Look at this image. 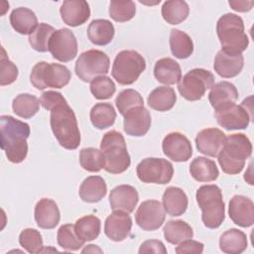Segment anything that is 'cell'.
Masks as SVG:
<instances>
[{
    "instance_id": "484cf974",
    "label": "cell",
    "mask_w": 254,
    "mask_h": 254,
    "mask_svg": "<svg viewBox=\"0 0 254 254\" xmlns=\"http://www.w3.org/2000/svg\"><path fill=\"white\" fill-rule=\"evenodd\" d=\"M107 192V186L105 181L99 176H90L84 179L79 187L80 198L89 203L100 201Z\"/></svg>"
},
{
    "instance_id": "8992f818",
    "label": "cell",
    "mask_w": 254,
    "mask_h": 254,
    "mask_svg": "<svg viewBox=\"0 0 254 254\" xmlns=\"http://www.w3.org/2000/svg\"><path fill=\"white\" fill-rule=\"evenodd\" d=\"M100 150L104 156V170L110 174H121L131 164L126 142L121 133L111 130L105 133L101 139Z\"/></svg>"
},
{
    "instance_id": "d6a6232c",
    "label": "cell",
    "mask_w": 254,
    "mask_h": 254,
    "mask_svg": "<svg viewBox=\"0 0 254 254\" xmlns=\"http://www.w3.org/2000/svg\"><path fill=\"white\" fill-rule=\"evenodd\" d=\"M165 239L174 245L190 239L193 236L191 226L184 220H169L163 228Z\"/></svg>"
},
{
    "instance_id": "ffe728a7",
    "label": "cell",
    "mask_w": 254,
    "mask_h": 254,
    "mask_svg": "<svg viewBox=\"0 0 254 254\" xmlns=\"http://www.w3.org/2000/svg\"><path fill=\"white\" fill-rule=\"evenodd\" d=\"M225 134L217 128H206L197 133L195 137V145L203 155L209 157H217L223 147Z\"/></svg>"
},
{
    "instance_id": "277c9868",
    "label": "cell",
    "mask_w": 254,
    "mask_h": 254,
    "mask_svg": "<svg viewBox=\"0 0 254 254\" xmlns=\"http://www.w3.org/2000/svg\"><path fill=\"white\" fill-rule=\"evenodd\" d=\"M216 34L221 50L242 54L249 45L243 20L236 14L227 13L222 15L216 23Z\"/></svg>"
},
{
    "instance_id": "30bf717a",
    "label": "cell",
    "mask_w": 254,
    "mask_h": 254,
    "mask_svg": "<svg viewBox=\"0 0 254 254\" xmlns=\"http://www.w3.org/2000/svg\"><path fill=\"white\" fill-rule=\"evenodd\" d=\"M108 56L99 50H88L79 55L74 70L82 81L89 82L95 77L104 75L109 69Z\"/></svg>"
},
{
    "instance_id": "f546056e",
    "label": "cell",
    "mask_w": 254,
    "mask_h": 254,
    "mask_svg": "<svg viewBox=\"0 0 254 254\" xmlns=\"http://www.w3.org/2000/svg\"><path fill=\"white\" fill-rule=\"evenodd\" d=\"M190 173L197 182H212L219 175L214 161L205 157H196L193 159L190 165Z\"/></svg>"
},
{
    "instance_id": "4dcf8cb0",
    "label": "cell",
    "mask_w": 254,
    "mask_h": 254,
    "mask_svg": "<svg viewBox=\"0 0 254 254\" xmlns=\"http://www.w3.org/2000/svg\"><path fill=\"white\" fill-rule=\"evenodd\" d=\"M246 234L236 228L226 230L219 238V248L222 252L228 254H239L247 248Z\"/></svg>"
},
{
    "instance_id": "52a82bcc",
    "label": "cell",
    "mask_w": 254,
    "mask_h": 254,
    "mask_svg": "<svg viewBox=\"0 0 254 254\" xmlns=\"http://www.w3.org/2000/svg\"><path fill=\"white\" fill-rule=\"evenodd\" d=\"M69 69L60 64L39 62L32 68L30 74L31 83L39 90L47 87L63 88L70 80Z\"/></svg>"
},
{
    "instance_id": "8fae6325",
    "label": "cell",
    "mask_w": 254,
    "mask_h": 254,
    "mask_svg": "<svg viewBox=\"0 0 254 254\" xmlns=\"http://www.w3.org/2000/svg\"><path fill=\"white\" fill-rule=\"evenodd\" d=\"M138 179L146 184L165 185L171 182L174 175L172 163L162 158H146L136 168Z\"/></svg>"
},
{
    "instance_id": "8d00e7d4",
    "label": "cell",
    "mask_w": 254,
    "mask_h": 254,
    "mask_svg": "<svg viewBox=\"0 0 254 254\" xmlns=\"http://www.w3.org/2000/svg\"><path fill=\"white\" fill-rule=\"evenodd\" d=\"M40 99L29 93L17 95L12 102V109L16 115L24 119L33 117L40 108Z\"/></svg>"
},
{
    "instance_id": "5b68a950",
    "label": "cell",
    "mask_w": 254,
    "mask_h": 254,
    "mask_svg": "<svg viewBox=\"0 0 254 254\" xmlns=\"http://www.w3.org/2000/svg\"><path fill=\"white\" fill-rule=\"evenodd\" d=\"M195 198L202 211L201 219L207 228L219 227L225 218V206L221 190L216 185H204L198 188Z\"/></svg>"
},
{
    "instance_id": "d590c367",
    "label": "cell",
    "mask_w": 254,
    "mask_h": 254,
    "mask_svg": "<svg viewBox=\"0 0 254 254\" xmlns=\"http://www.w3.org/2000/svg\"><path fill=\"white\" fill-rule=\"evenodd\" d=\"M189 5L183 0L166 1L162 6V16L171 25H177L185 21L189 16Z\"/></svg>"
},
{
    "instance_id": "9a60e30c",
    "label": "cell",
    "mask_w": 254,
    "mask_h": 254,
    "mask_svg": "<svg viewBox=\"0 0 254 254\" xmlns=\"http://www.w3.org/2000/svg\"><path fill=\"white\" fill-rule=\"evenodd\" d=\"M164 154L175 162H187L192 155L190 140L180 132L169 133L163 140Z\"/></svg>"
},
{
    "instance_id": "3957f363",
    "label": "cell",
    "mask_w": 254,
    "mask_h": 254,
    "mask_svg": "<svg viewBox=\"0 0 254 254\" xmlns=\"http://www.w3.org/2000/svg\"><path fill=\"white\" fill-rule=\"evenodd\" d=\"M251 154L252 144L249 138L242 133H236L225 138L217 160L225 174L237 175L243 170L245 162Z\"/></svg>"
},
{
    "instance_id": "7402d4cb",
    "label": "cell",
    "mask_w": 254,
    "mask_h": 254,
    "mask_svg": "<svg viewBox=\"0 0 254 254\" xmlns=\"http://www.w3.org/2000/svg\"><path fill=\"white\" fill-rule=\"evenodd\" d=\"M61 16L64 24L77 27L84 24L90 17V8L84 0H65L63 2Z\"/></svg>"
},
{
    "instance_id": "4316f807",
    "label": "cell",
    "mask_w": 254,
    "mask_h": 254,
    "mask_svg": "<svg viewBox=\"0 0 254 254\" xmlns=\"http://www.w3.org/2000/svg\"><path fill=\"white\" fill-rule=\"evenodd\" d=\"M163 206L171 216H179L188 208V196L186 192L177 187H169L163 194Z\"/></svg>"
},
{
    "instance_id": "6da1fadb",
    "label": "cell",
    "mask_w": 254,
    "mask_h": 254,
    "mask_svg": "<svg viewBox=\"0 0 254 254\" xmlns=\"http://www.w3.org/2000/svg\"><path fill=\"white\" fill-rule=\"evenodd\" d=\"M1 149L11 163L23 162L28 154L27 139L30 135L28 123L20 121L10 115L0 117Z\"/></svg>"
},
{
    "instance_id": "f35d334b",
    "label": "cell",
    "mask_w": 254,
    "mask_h": 254,
    "mask_svg": "<svg viewBox=\"0 0 254 254\" xmlns=\"http://www.w3.org/2000/svg\"><path fill=\"white\" fill-rule=\"evenodd\" d=\"M55 32L56 30L53 26L46 23H40L29 35V43L31 47L40 53L48 52L51 37Z\"/></svg>"
},
{
    "instance_id": "e0dca14e",
    "label": "cell",
    "mask_w": 254,
    "mask_h": 254,
    "mask_svg": "<svg viewBox=\"0 0 254 254\" xmlns=\"http://www.w3.org/2000/svg\"><path fill=\"white\" fill-rule=\"evenodd\" d=\"M132 228V218L128 212L113 210L104 223V233L112 241L120 242L126 239Z\"/></svg>"
},
{
    "instance_id": "7c38bea8",
    "label": "cell",
    "mask_w": 254,
    "mask_h": 254,
    "mask_svg": "<svg viewBox=\"0 0 254 254\" xmlns=\"http://www.w3.org/2000/svg\"><path fill=\"white\" fill-rule=\"evenodd\" d=\"M217 123L227 130H239L248 127L252 119V109L247 108L244 102L241 105L230 103L215 109Z\"/></svg>"
},
{
    "instance_id": "1f68e13d",
    "label": "cell",
    "mask_w": 254,
    "mask_h": 254,
    "mask_svg": "<svg viewBox=\"0 0 254 254\" xmlns=\"http://www.w3.org/2000/svg\"><path fill=\"white\" fill-rule=\"evenodd\" d=\"M177 101L175 90L169 86H159L151 91L148 96L149 106L157 111H168L172 109Z\"/></svg>"
},
{
    "instance_id": "ee69618b",
    "label": "cell",
    "mask_w": 254,
    "mask_h": 254,
    "mask_svg": "<svg viewBox=\"0 0 254 254\" xmlns=\"http://www.w3.org/2000/svg\"><path fill=\"white\" fill-rule=\"evenodd\" d=\"M115 90V83L108 76L101 75L90 81V91L96 99H108L114 94Z\"/></svg>"
},
{
    "instance_id": "c3c4849f",
    "label": "cell",
    "mask_w": 254,
    "mask_h": 254,
    "mask_svg": "<svg viewBox=\"0 0 254 254\" xmlns=\"http://www.w3.org/2000/svg\"><path fill=\"white\" fill-rule=\"evenodd\" d=\"M176 252L178 254H185V253H194V254H200L203 252V244L201 242L187 239L179 244V246L176 247Z\"/></svg>"
},
{
    "instance_id": "ab89813d",
    "label": "cell",
    "mask_w": 254,
    "mask_h": 254,
    "mask_svg": "<svg viewBox=\"0 0 254 254\" xmlns=\"http://www.w3.org/2000/svg\"><path fill=\"white\" fill-rule=\"evenodd\" d=\"M58 244L65 250L75 251L81 248L84 244V241L81 240L76 232L73 224H64L58 230L57 235Z\"/></svg>"
},
{
    "instance_id": "60d3db41",
    "label": "cell",
    "mask_w": 254,
    "mask_h": 254,
    "mask_svg": "<svg viewBox=\"0 0 254 254\" xmlns=\"http://www.w3.org/2000/svg\"><path fill=\"white\" fill-rule=\"evenodd\" d=\"M79 164L87 172H99L104 169L105 161L101 150L83 148L79 152Z\"/></svg>"
},
{
    "instance_id": "7a4b0ae2",
    "label": "cell",
    "mask_w": 254,
    "mask_h": 254,
    "mask_svg": "<svg viewBox=\"0 0 254 254\" xmlns=\"http://www.w3.org/2000/svg\"><path fill=\"white\" fill-rule=\"evenodd\" d=\"M52 131L62 147L74 150L80 144V132L75 114L67 102H63L51 110Z\"/></svg>"
},
{
    "instance_id": "d6986e66",
    "label": "cell",
    "mask_w": 254,
    "mask_h": 254,
    "mask_svg": "<svg viewBox=\"0 0 254 254\" xmlns=\"http://www.w3.org/2000/svg\"><path fill=\"white\" fill-rule=\"evenodd\" d=\"M244 65V59L241 53H232L220 50L214 59L213 67L218 75L223 78H230L238 75Z\"/></svg>"
},
{
    "instance_id": "b9f144b4",
    "label": "cell",
    "mask_w": 254,
    "mask_h": 254,
    "mask_svg": "<svg viewBox=\"0 0 254 254\" xmlns=\"http://www.w3.org/2000/svg\"><path fill=\"white\" fill-rule=\"evenodd\" d=\"M116 107L120 114L124 115L128 110L136 106H144V100L141 94L135 89L122 90L115 99Z\"/></svg>"
},
{
    "instance_id": "cb8c5ba5",
    "label": "cell",
    "mask_w": 254,
    "mask_h": 254,
    "mask_svg": "<svg viewBox=\"0 0 254 254\" xmlns=\"http://www.w3.org/2000/svg\"><path fill=\"white\" fill-rule=\"evenodd\" d=\"M238 98V90L235 85L228 81H220L210 88L208 100L210 105L215 109L224 105L235 103Z\"/></svg>"
},
{
    "instance_id": "ba28073f",
    "label": "cell",
    "mask_w": 254,
    "mask_h": 254,
    "mask_svg": "<svg viewBox=\"0 0 254 254\" xmlns=\"http://www.w3.org/2000/svg\"><path fill=\"white\" fill-rule=\"evenodd\" d=\"M146 68L145 59L136 51L124 50L117 54L111 74L122 85L134 83Z\"/></svg>"
},
{
    "instance_id": "4fadbf2b",
    "label": "cell",
    "mask_w": 254,
    "mask_h": 254,
    "mask_svg": "<svg viewBox=\"0 0 254 254\" xmlns=\"http://www.w3.org/2000/svg\"><path fill=\"white\" fill-rule=\"evenodd\" d=\"M49 52L54 59L63 63L73 60L77 54V41L71 30L67 28L57 30L51 37Z\"/></svg>"
},
{
    "instance_id": "2e32d148",
    "label": "cell",
    "mask_w": 254,
    "mask_h": 254,
    "mask_svg": "<svg viewBox=\"0 0 254 254\" xmlns=\"http://www.w3.org/2000/svg\"><path fill=\"white\" fill-rule=\"evenodd\" d=\"M123 116V129L127 135L142 137L151 127V115L144 106L131 108Z\"/></svg>"
},
{
    "instance_id": "7dc6e473",
    "label": "cell",
    "mask_w": 254,
    "mask_h": 254,
    "mask_svg": "<svg viewBox=\"0 0 254 254\" xmlns=\"http://www.w3.org/2000/svg\"><path fill=\"white\" fill-rule=\"evenodd\" d=\"M65 98L62 95V93L57 92V91H53V90H49V91H45L43 92V94L41 95L40 98V103L41 105L47 109V110H52L53 108H55L56 106H58L59 104L65 102Z\"/></svg>"
},
{
    "instance_id": "f907efd6",
    "label": "cell",
    "mask_w": 254,
    "mask_h": 254,
    "mask_svg": "<svg viewBox=\"0 0 254 254\" xmlns=\"http://www.w3.org/2000/svg\"><path fill=\"white\" fill-rule=\"evenodd\" d=\"M230 7L237 12H248L252 9L254 2L253 1H229Z\"/></svg>"
},
{
    "instance_id": "7bdbcfd3",
    "label": "cell",
    "mask_w": 254,
    "mask_h": 254,
    "mask_svg": "<svg viewBox=\"0 0 254 254\" xmlns=\"http://www.w3.org/2000/svg\"><path fill=\"white\" fill-rule=\"evenodd\" d=\"M136 13V5L133 1H111L109 4V16L116 22H127Z\"/></svg>"
},
{
    "instance_id": "603a6c76",
    "label": "cell",
    "mask_w": 254,
    "mask_h": 254,
    "mask_svg": "<svg viewBox=\"0 0 254 254\" xmlns=\"http://www.w3.org/2000/svg\"><path fill=\"white\" fill-rule=\"evenodd\" d=\"M61 219L58 204L51 198L40 199L35 206V220L37 225L43 229L55 228Z\"/></svg>"
},
{
    "instance_id": "836d02e7",
    "label": "cell",
    "mask_w": 254,
    "mask_h": 254,
    "mask_svg": "<svg viewBox=\"0 0 254 254\" xmlns=\"http://www.w3.org/2000/svg\"><path fill=\"white\" fill-rule=\"evenodd\" d=\"M170 47L172 54L178 59H187L193 52L191 38L185 32L177 29L171 30Z\"/></svg>"
},
{
    "instance_id": "d4e9b609",
    "label": "cell",
    "mask_w": 254,
    "mask_h": 254,
    "mask_svg": "<svg viewBox=\"0 0 254 254\" xmlns=\"http://www.w3.org/2000/svg\"><path fill=\"white\" fill-rule=\"evenodd\" d=\"M154 75L156 79L166 85L178 83L182 77V69L175 60L163 58L156 62L154 66Z\"/></svg>"
},
{
    "instance_id": "f6af8a7d",
    "label": "cell",
    "mask_w": 254,
    "mask_h": 254,
    "mask_svg": "<svg viewBox=\"0 0 254 254\" xmlns=\"http://www.w3.org/2000/svg\"><path fill=\"white\" fill-rule=\"evenodd\" d=\"M20 245L29 253L42 252L43 238L41 233L34 228H25L19 235Z\"/></svg>"
},
{
    "instance_id": "bcb514c9",
    "label": "cell",
    "mask_w": 254,
    "mask_h": 254,
    "mask_svg": "<svg viewBox=\"0 0 254 254\" xmlns=\"http://www.w3.org/2000/svg\"><path fill=\"white\" fill-rule=\"evenodd\" d=\"M18 77V67L12 63L5 54V50L2 48L1 64H0V84L2 86L13 83Z\"/></svg>"
},
{
    "instance_id": "e575fe53",
    "label": "cell",
    "mask_w": 254,
    "mask_h": 254,
    "mask_svg": "<svg viewBox=\"0 0 254 254\" xmlns=\"http://www.w3.org/2000/svg\"><path fill=\"white\" fill-rule=\"evenodd\" d=\"M90 121L97 129H105L112 126L116 119V112L110 103H96L90 110Z\"/></svg>"
},
{
    "instance_id": "5bb4252c",
    "label": "cell",
    "mask_w": 254,
    "mask_h": 254,
    "mask_svg": "<svg viewBox=\"0 0 254 254\" xmlns=\"http://www.w3.org/2000/svg\"><path fill=\"white\" fill-rule=\"evenodd\" d=\"M165 218L166 210L163 204L155 199L143 201L135 214L136 223L146 231H153L161 227Z\"/></svg>"
},
{
    "instance_id": "74e56055",
    "label": "cell",
    "mask_w": 254,
    "mask_h": 254,
    "mask_svg": "<svg viewBox=\"0 0 254 254\" xmlns=\"http://www.w3.org/2000/svg\"><path fill=\"white\" fill-rule=\"evenodd\" d=\"M100 219L97 216L91 214L80 217L74 224L77 236L84 242L97 238L100 233Z\"/></svg>"
},
{
    "instance_id": "44dd1931",
    "label": "cell",
    "mask_w": 254,
    "mask_h": 254,
    "mask_svg": "<svg viewBox=\"0 0 254 254\" xmlns=\"http://www.w3.org/2000/svg\"><path fill=\"white\" fill-rule=\"evenodd\" d=\"M139 200L137 190L130 185H120L115 187L109 194L110 207L113 210L132 212Z\"/></svg>"
},
{
    "instance_id": "f1b7e54d",
    "label": "cell",
    "mask_w": 254,
    "mask_h": 254,
    "mask_svg": "<svg viewBox=\"0 0 254 254\" xmlns=\"http://www.w3.org/2000/svg\"><path fill=\"white\" fill-rule=\"evenodd\" d=\"M114 34L115 29L113 24L106 19L93 20L87 27V37L96 46L109 44L113 40Z\"/></svg>"
},
{
    "instance_id": "83f0119b",
    "label": "cell",
    "mask_w": 254,
    "mask_h": 254,
    "mask_svg": "<svg viewBox=\"0 0 254 254\" xmlns=\"http://www.w3.org/2000/svg\"><path fill=\"white\" fill-rule=\"evenodd\" d=\"M10 24L16 32L22 35H30L39 25L36 14L26 7H19L11 12Z\"/></svg>"
},
{
    "instance_id": "681fc988",
    "label": "cell",
    "mask_w": 254,
    "mask_h": 254,
    "mask_svg": "<svg viewBox=\"0 0 254 254\" xmlns=\"http://www.w3.org/2000/svg\"><path fill=\"white\" fill-rule=\"evenodd\" d=\"M139 253L143 254V253H162V254H166L167 253V249L164 245V243L160 240H146L144 241L140 248H139Z\"/></svg>"
},
{
    "instance_id": "816d5d0a",
    "label": "cell",
    "mask_w": 254,
    "mask_h": 254,
    "mask_svg": "<svg viewBox=\"0 0 254 254\" xmlns=\"http://www.w3.org/2000/svg\"><path fill=\"white\" fill-rule=\"evenodd\" d=\"M82 253L84 252H92V253H95V252H99L101 253L102 250L100 248H98L96 245H93V244H90V245H87V247H85L84 249H82L81 251Z\"/></svg>"
},
{
    "instance_id": "9c48e42d",
    "label": "cell",
    "mask_w": 254,
    "mask_h": 254,
    "mask_svg": "<svg viewBox=\"0 0 254 254\" xmlns=\"http://www.w3.org/2000/svg\"><path fill=\"white\" fill-rule=\"evenodd\" d=\"M214 84V75L204 68H193L188 71L178 82L180 94L189 101L199 100L207 89Z\"/></svg>"
},
{
    "instance_id": "ac0fdd59",
    "label": "cell",
    "mask_w": 254,
    "mask_h": 254,
    "mask_svg": "<svg viewBox=\"0 0 254 254\" xmlns=\"http://www.w3.org/2000/svg\"><path fill=\"white\" fill-rule=\"evenodd\" d=\"M228 214L236 225L250 227L254 223V203L249 197L236 194L229 201Z\"/></svg>"
}]
</instances>
